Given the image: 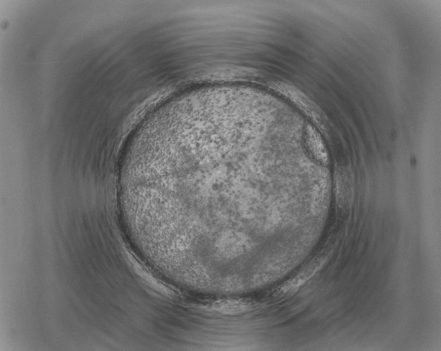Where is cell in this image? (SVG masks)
<instances>
[{
	"label": "cell",
	"instance_id": "obj_2",
	"mask_svg": "<svg viewBox=\"0 0 441 351\" xmlns=\"http://www.w3.org/2000/svg\"><path fill=\"white\" fill-rule=\"evenodd\" d=\"M305 139L313 157L320 163L327 164L329 159L327 149L322 138L313 127L307 128Z\"/></svg>",
	"mask_w": 441,
	"mask_h": 351
},
{
	"label": "cell",
	"instance_id": "obj_1",
	"mask_svg": "<svg viewBox=\"0 0 441 351\" xmlns=\"http://www.w3.org/2000/svg\"><path fill=\"white\" fill-rule=\"evenodd\" d=\"M325 261V257H320L312 261L310 265L302 269L296 276L281 286L276 292L277 295H287L296 292L324 267Z\"/></svg>",
	"mask_w": 441,
	"mask_h": 351
}]
</instances>
